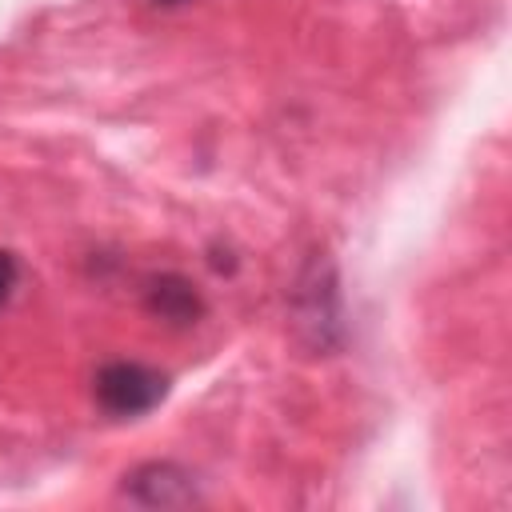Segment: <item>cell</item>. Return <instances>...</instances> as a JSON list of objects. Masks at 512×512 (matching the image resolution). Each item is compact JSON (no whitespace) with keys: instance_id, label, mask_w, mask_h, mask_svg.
Instances as JSON below:
<instances>
[{"instance_id":"6da1fadb","label":"cell","mask_w":512,"mask_h":512,"mask_svg":"<svg viewBox=\"0 0 512 512\" xmlns=\"http://www.w3.org/2000/svg\"><path fill=\"white\" fill-rule=\"evenodd\" d=\"M292 328L312 352H332L344 340V312H340V284L336 268L324 252H312L292 284Z\"/></svg>"},{"instance_id":"7a4b0ae2","label":"cell","mask_w":512,"mask_h":512,"mask_svg":"<svg viewBox=\"0 0 512 512\" xmlns=\"http://www.w3.org/2000/svg\"><path fill=\"white\" fill-rule=\"evenodd\" d=\"M164 396H168V376L140 360H108L92 376V400L116 420L144 416Z\"/></svg>"},{"instance_id":"3957f363","label":"cell","mask_w":512,"mask_h":512,"mask_svg":"<svg viewBox=\"0 0 512 512\" xmlns=\"http://www.w3.org/2000/svg\"><path fill=\"white\" fill-rule=\"evenodd\" d=\"M124 496L144 508H188L200 500L192 472L172 460H148L124 476Z\"/></svg>"},{"instance_id":"277c9868","label":"cell","mask_w":512,"mask_h":512,"mask_svg":"<svg viewBox=\"0 0 512 512\" xmlns=\"http://www.w3.org/2000/svg\"><path fill=\"white\" fill-rule=\"evenodd\" d=\"M144 308L152 316L168 320V324H180V328H188V324H196L204 316V300H200L196 284L188 276H180V272L152 276L148 288H144Z\"/></svg>"},{"instance_id":"5b68a950","label":"cell","mask_w":512,"mask_h":512,"mask_svg":"<svg viewBox=\"0 0 512 512\" xmlns=\"http://www.w3.org/2000/svg\"><path fill=\"white\" fill-rule=\"evenodd\" d=\"M16 280H20V264H16V256H12L8 248H0V308L8 304Z\"/></svg>"},{"instance_id":"8992f818","label":"cell","mask_w":512,"mask_h":512,"mask_svg":"<svg viewBox=\"0 0 512 512\" xmlns=\"http://www.w3.org/2000/svg\"><path fill=\"white\" fill-rule=\"evenodd\" d=\"M152 4H164V8H176V4H188V0H152Z\"/></svg>"}]
</instances>
